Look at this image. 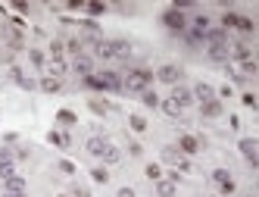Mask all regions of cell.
Listing matches in <instances>:
<instances>
[{"label": "cell", "mask_w": 259, "mask_h": 197, "mask_svg": "<svg viewBox=\"0 0 259 197\" xmlns=\"http://www.w3.org/2000/svg\"><path fill=\"white\" fill-rule=\"evenodd\" d=\"M97 79H100V84H103V91H113V94H116V91H122V79H119L113 69H103Z\"/></svg>", "instance_id": "9"}, {"label": "cell", "mask_w": 259, "mask_h": 197, "mask_svg": "<svg viewBox=\"0 0 259 197\" xmlns=\"http://www.w3.org/2000/svg\"><path fill=\"white\" fill-rule=\"evenodd\" d=\"M19 88H25V91H34V88H38V82H34V79H28V75H22Z\"/></svg>", "instance_id": "46"}, {"label": "cell", "mask_w": 259, "mask_h": 197, "mask_svg": "<svg viewBox=\"0 0 259 197\" xmlns=\"http://www.w3.org/2000/svg\"><path fill=\"white\" fill-rule=\"evenodd\" d=\"M228 59H237V63H247V59H253V50H250L244 41L240 44H228Z\"/></svg>", "instance_id": "13"}, {"label": "cell", "mask_w": 259, "mask_h": 197, "mask_svg": "<svg viewBox=\"0 0 259 197\" xmlns=\"http://www.w3.org/2000/svg\"><path fill=\"white\" fill-rule=\"evenodd\" d=\"M191 94H194V100H200V104H206V100H215V88L209 82H197L194 88H191Z\"/></svg>", "instance_id": "10"}, {"label": "cell", "mask_w": 259, "mask_h": 197, "mask_svg": "<svg viewBox=\"0 0 259 197\" xmlns=\"http://www.w3.org/2000/svg\"><path fill=\"white\" fill-rule=\"evenodd\" d=\"M13 175H16V163H0V178L6 182V178H13Z\"/></svg>", "instance_id": "39"}, {"label": "cell", "mask_w": 259, "mask_h": 197, "mask_svg": "<svg viewBox=\"0 0 259 197\" xmlns=\"http://www.w3.org/2000/svg\"><path fill=\"white\" fill-rule=\"evenodd\" d=\"M6 75H10V82H16V84L22 82V69H19V66H10V72H6Z\"/></svg>", "instance_id": "47"}, {"label": "cell", "mask_w": 259, "mask_h": 197, "mask_svg": "<svg viewBox=\"0 0 259 197\" xmlns=\"http://www.w3.org/2000/svg\"><path fill=\"white\" fill-rule=\"evenodd\" d=\"M162 25H166L169 31H184L187 28V16L181 10H175V6H169V10L162 13Z\"/></svg>", "instance_id": "2"}, {"label": "cell", "mask_w": 259, "mask_h": 197, "mask_svg": "<svg viewBox=\"0 0 259 197\" xmlns=\"http://www.w3.org/2000/svg\"><path fill=\"white\" fill-rule=\"evenodd\" d=\"M209 59L212 63H228V47H209Z\"/></svg>", "instance_id": "26"}, {"label": "cell", "mask_w": 259, "mask_h": 197, "mask_svg": "<svg viewBox=\"0 0 259 197\" xmlns=\"http://www.w3.org/2000/svg\"><path fill=\"white\" fill-rule=\"evenodd\" d=\"M109 147V141L106 138H100V135H91L88 141H84V150L91 153V157H103V150Z\"/></svg>", "instance_id": "11"}, {"label": "cell", "mask_w": 259, "mask_h": 197, "mask_svg": "<svg viewBox=\"0 0 259 197\" xmlns=\"http://www.w3.org/2000/svg\"><path fill=\"white\" fill-rule=\"evenodd\" d=\"M100 41H103L100 25L94 22V19H84V22H81V44H94V47H97Z\"/></svg>", "instance_id": "3"}, {"label": "cell", "mask_w": 259, "mask_h": 197, "mask_svg": "<svg viewBox=\"0 0 259 197\" xmlns=\"http://www.w3.org/2000/svg\"><path fill=\"white\" fill-rule=\"evenodd\" d=\"M47 141L53 144V147H59V150H69V147H72V135H69V132H50Z\"/></svg>", "instance_id": "15"}, {"label": "cell", "mask_w": 259, "mask_h": 197, "mask_svg": "<svg viewBox=\"0 0 259 197\" xmlns=\"http://www.w3.org/2000/svg\"><path fill=\"white\" fill-rule=\"evenodd\" d=\"M237 147H240V153L247 157V163H250V166H253V169H259V144H256V138H240V144H237Z\"/></svg>", "instance_id": "6"}, {"label": "cell", "mask_w": 259, "mask_h": 197, "mask_svg": "<svg viewBox=\"0 0 259 197\" xmlns=\"http://www.w3.org/2000/svg\"><path fill=\"white\" fill-rule=\"evenodd\" d=\"M56 122L63 125V128H69V125H75V122H78V116H75L72 110H59V113H56Z\"/></svg>", "instance_id": "23"}, {"label": "cell", "mask_w": 259, "mask_h": 197, "mask_svg": "<svg viewBox=\"0 0 259 197\" xmlns=\"http://www.w3.org/2000/svg\"><path fill=\"white\" fill-rule=\"evenodd\" d=\"M69 197H91V191H88L84 185H75V188H72V194H69Z\"/></svg>", "instance_id": "48"}, {"label": "cell", "mask_w": 259, "mask_h": 197, "mask_svg": "<svg viewBox=\"0 0 259 197\" xmlns=\"http://www.w3.org/2000/svg\"><path fill=\"white\" fill-rule=\"evenodd\" d=\"M212 182L215 185H225V182H231V172H228V169H215V172H212Z\"/></svg>", "instance_id": "42"}, {"label": "cell", "mask_w": 259, "mask_h": 197, "mask_svg": "<svg viewBox=\"0 0 259 197\" xmlns=\"http://www.w3.org/2000/svg\"><path fill=\"white\" fill-rule=\"evenodd\" d=\"M219 191L225 194V197H228V194H237V185H234V178H231V182H225V185H219Z\"/></svg>", "instance_id": "45"}, {"label": "cell", "mask_w": 259, "mask_h": 197, "mask_svg": "<svg viewBox=\"0 0 259 197\" xmlns=\"http://www.w3.org/2000/svg\"><path fill=\"white\" fill-rule=\"evenodd\" d=\"M247 197H256V194H247Z\"/></svg>", "instance_id": "54"}, {"label": "cell", "mask_w": 259, "mask_h": 197, "mask_svg": "<svg viewBox=\"0 0 259 197\" xmlns=\"http://www.w3.org/2000/svg\"><path fill=\"white\" fill-rule=\"evenodd\" d=\"M56 169H59L63 175H75V163H72V160H59V163H56Z\"/></svg>", "instance_id": "41"}, {"label": "cell", "mask_w": 259, "mask_h": 197, "mask_svg": "<svg viewBox=\"0 0 259 197\" xmlns=\"http://www.w3.org/2000/svg\"><path fill=\"white\" fill-rule=\"evenodd\" d=\"M72 69L78 72L81 79H84V75H94V59L81 54V56H75V59H72Z\"/></svg>", "instance_id": "14"}, {"label": "cell", "mask_w": 259, "mask_h": 197, "mask_svg": "<svg viewBox=\"0 0 259 197\" xmlns=\"http://www.w3.org/2000/svg\"><path fill=\"white\" fill-rule=\"evenodd\" d=\"M128 153H131V157H141V153H144V147H141L137 141H131V144H128Z\"/></svg>", "instance_id": "49"}, {"label": "cell", "mask_w": 259, "mask_h": 197, "mask_svg": "<svg viewBox=\"0 0 259 197\" xmlns=\"http://www.w3.org/2000/svg\"><path fill=\"white\" fill-rule=\"evenodd\" d=\"M144 175L150 178V182H159V178H162V166H159V163H150V166L144 169Z\"/></svg>", "instance_id": "28"}, {"label": "cell", "mask_w": 259, "mask_h": 197, "mask_svg": "<svg viewBox=\"0 0 259 197\" xmlns=\"http://www.w3.org/2000/svg\"><path fill=\"white\" fill-rule=\"evenodd\" d=\"M234 28H240V31H253V19L250 16H244V13H237V25Z\"/></svg>", "instance_id": "37"}, {"label": "cell", "mask_w": 259, "mask_h": 197, "mask_svg": "<svg viewBox=\"0 0 259 197\" xmlns=\"http://www.w3.org/2000/svg\"><path fill=\"white\" fill-rule=\"evenodd\" d=\"M156 194L159 197H175L178 194V182H175V178H159V182H156Z\"/></svg>", "instance_id": "17"}, {"label": "cell", "mask_w": 259, "mask_h": 197, "mask_svg": "<svg viewBox=\"0 0 259 197\" xmlns=\"http://www.w3.org/2000/svg\"><path fill=\"white\" fill-rule=\"evenodd\" d=\"M200 147H203V141L197 138V135H181L178 138V153L181 157H194V153H200Z\"/></svg>", "instance_id": "5"}, {"label": "cell", "mask_w": 259, "mask_h": 197, "mask_svg": "<svg viewBox=\"0 0 259 197\" xmlns=\"http://www.w3.org/2000/svg\"><path fill=\"white\" fill-rule=\"evenodd\" d=\"M63 50H66L63 41H53V44H50V56H53V59H63Z\"/></svg>", "instance_id": "44"}, {"label": "cell", "mask_w": 259, "mask_h": 197, "mask_svg": "<svg viewBox=\"0 0 259 197\" xmlns=\"http://www.w3.org/2000/svg\"><path fill=\"white\" fill-rule=\"evenodd\" d=\"M128 125H131V132H144V128H147V119L141 113H134V116H128Z\"/></svg>", "instance_id": "31"}, {"label": "cell", "mask_w": 259, "mask_h": 197, "mask_svg": "<svg viewBox=\"0 0 259 197\" xmlns=\"http://www.w3.org/2000/svg\"><path fill=\"white\" fill-rule=\"evenodd\" d=\"M88 107H91V113H97V116H109V110H113L106 100H100V97H91Z\"/></svg>", "instance_id": "22"}, {"label": "cell", "mask_w": 259, "mask_h": 197, "mask_svg": "<svg viewBox=\"0 0 259 197\" xmlns=\"http://www.w3.org/2000/svg\"><path fill=\"white\" fill-rule=\"evenodd\" d=\"M156 79L162 82V84H172V88H175V84H181V79H184V69H178V66H159V72H156Z\"/></svg>", "instance_id": "4"}, {"label": "cell", "mask_w": 259, "mask_h": 197, "mask_svg": "<svg viewBox=\"0 0 259 197\" xmlns=\"http://www.w3.org/2000/svg\"><path fill=\"white\" fill-rule=\"evenodd\" d=\"M191 22H194V31H206V28H209V16H203V13L191 16Z\"/></svg>", "instance_id": "29"}, {"label": "cell", "mask_w": 259, "mask_h": 197, "mask_svg": "<svg viewBox=\"0 0 259 197\" xmlns=\"http://www.w3.org/2000/svg\"><path fill=\"white\" fill-rule=\"evenodd\" d=\"M28 59H31L34 69H44V66H47V59H44V54H41V50H28Z\"/></svg>", "instance_id": "32"}, {"label": "cell", "mask_w": 259, "mask_h": 197, "mask_svg": "<svg viewBox=\"0 0 259 197\" xmlns=\"http://www.w3.org/2000/svg\"><path fill=\"white\" fill-rule=\"evenodd\" d=\"M6 41H10L13 50H22V35H19V31H6Z\"/></svg>", "instance_id": "43"}, {"label": "cell", "mask_w": 259, "mask_h": 197, "mask_svg": "<svg viewBox=\"0 0 259 197\" xmlns=\"http://www.w3.org/2000/svg\"><path fill=\"white\" fill-rule=\"evenodd\" d=\"M150 82H153V72L150 69H128L125 79H122V91H128V94H144L147 88H150Z\"/></svg>", "instance_id": "1"}, {"label": "cell", "mask_w": 259, "mask_h": 197, "mask_svg": "<svg viewBox=\"0 0 259 197\" xmlns=\"http://www.w3.org/2000/svg\"><path fill=\"white\" fill-rule=\"evenodd\" d=\"M172 100H175V104L181 107V110H187L194 104V94H191V88H184V84H175V88H172V94H169Z\"/></svg>", "instance_id": "8"}, {"label": "cell", "mask_w": 259, "mask_h": 197, "mask_svg": "<svg viewBox=\"0 0 259 197\" xmlns=\"http://www.w3.org/2000/svg\"><path fill=\"white\" fill-rule=\"evenodd\" d=\"M222 113H225V107H222V100H206V104H200V116L203 119H219Z\"/></svg>", "instance_id": "12"}, {"label": "cell", "mask_w": 259, "mask_h": 197, "mask_svg": "<svg viewBox=\"0 0 259 197\" xmlns=\"http://www.w3.org/2000/svg\"><path fill=\"white\" fill-rule=\"evenodd\" d=\"M203 44H209V47H228V31L225 28H206L203 31Z\"/></svg>", "instance_id": "7"}, {"label": "cell", "mask_w": 259, "mask_h": 197, "mask_svg": "<svg viewBox=\"0 0 259 197\" xmlns=\"http://www.w3.org/2000/svg\"><path fill=\"white\" fill-rule=\"evenodd\" d=\"M63 44H66V50H69V54H72V56H81V38H72V41H63Z\"/></svg>", "instance_id": "36"}, {"label": "cell", "mask_w": 259, "mask_h": 197, "mask_svg": "<svg viewBox=\"0 0 259 197\" xmlns=\"http://www.w3.org/2000/svg\"><path fill=\"white\" fill-rule=\"evenodd\" d=\"M181 35H184V41H187V44H191V47H200V44H203V31L184 28V31H181Z\"/></svg>", "instance_id": "25"}, {"label": "cell", "mask_w": 259, "mask_h": 197, "mask_svg": "<svg viewBox=\"0 0 259 197\" xmlns=\"http://www.w3.org/2000/svg\"><path fill=\"white\" fill-rule=\"evenodd\" d=\"M56 197H69V194H56Z\"/></svg>", "instance_id": "53"}, {"label": "cell", "mask_w": 259, "mask_h": 197, "mask_svg": "<svg viewBox=\"0 0 259 197\" xmlns=\"http://www.w3.org/2000/svg\"><path fill=\"white\" fill-rule=\"evenodd\" d=\"M0 163H13V150L10 147H0Z\"/></svg>", "instance_id": "50"}, {"label": "cell", "mask_w": 259, "mask_h": 197, "mask_svg": "<svg viewBox=\"0 0 259 197\" xmlns=\"http://www.w3.org/2000/svg\"><path fill=\"white\" fill-rule=\"evenodd\" d=\"M44 69H47V75H53V79H63V75H66V69H69V66H66V59H53V56H50V59H47V66H44Z\"/></svg>", "instance_id": "20"}, {"label": "cell", "mask_w": 259, "mask_h": 197, "mask_svg": "<svg viewBox=\"0 0 259 197\" xmlns=\"http://www.w3.org/2000/svg\"><path fill=\"white\" fill-rule=\"evenodd\" d=\"M94 54H97L100 59H113V50H109V41H100V44L94 47Z\"/></svg>", "instance_id": "33"}, {"label": "cell", "mask_w": 259, "mask_h": 197, "mask_svg": "<svg viewBox=\"0 0 259 197\" xmlns=\"http://www.w3.org/2000/svg\"><path fill=\"white\" fill-rule=\"evenodd\" d=\"M159 110H162V113H166L169 119H181V116H184V110H181V107H178V104H175V100H172V97L159 100Z\"/></svg>", "instance_id": "19"}, {"label": "cell", "mask_w": 259, "mask_h": 197, "mask_svg": "<svg viewBox=\"0 0 259 197\" xmlns=\"http://www.w3.org/2000/svg\"><path fill=\"white\" fill-rule=\"evenodd\" d=\"M141 100H144V107H150V110H156V107H159V94H153L150 88L141 94Z\"/></svg>", "instance_id": "27"}, {"label": "cell", "mask_w": 259, "mask_h": 197, "mask_svg": "<svg viewBox=\"0 0 259 197\" xmlns=\"http://www.w3.org/2000/svg\"><path fill=\"white\" fill-rule=\"evenodd\" d=\"M91 178L97 185H106L109 182V169H103V166H97V169H91Z\"/></svg>", "instance_id": "30"}, {"label": "cell", "mask_w": 259, "mask_h": 197, "mask_svg": "<svg viewBox=\"0 0 259 197\" xmlns=\"http://www.w3.org/2000/svg\"><path fill=\"white\" fill-rule=\"evenodd\" d=\"M109 50H113V59H128L131 56V44H128V41H109Z\"/></svg>", "instance_id": "18"}, {"label": "cell", "mask_w": 259, "mask_h": 197, "mask_svg": "<svg viewBox=\"0 0 259 197\" xmlns=\"http://www.w3.org/2000/svg\"><path fill=\"white\" fill-rule=\"evenodd\" d=\"M81 84H84L88 91H103V84H100V79H97V75H84V79H81Z\"/></svg>", "instance_id": "35"}, {"label": "cell", "mask_w": 259, "mask_h": 197, "mask_svg": "<svg viewBox=\"0 0 259 197\" xmlns=\"http://www.w3.org/2000/svg\"><path fill=\"white\" fill-rule=\"evenodd\" d=\"M116 197H134V188H119Z\"/></svg>", "instance_id": "51"}, {"label": "cell", "mask_w": 259, "mask_h": 197, "mask_svg": "<svg viewBox=\"0 0 259 197\" xmlns=\"http://www.w3.org/2000/svg\"><path fill=\"white\" fill-rule=\"evenodd\" d=\"M244 104H247V107H253V110H256V94H244Z\"/></svg>", "instance_id": "52"}, {"label": "cell", "mask_w": 259, "mask_h": 197, "mask_svg": "<svg viewBox=\"0 0 259 197\" xmlns=\"http://www.w3.org/2000/svg\"><path fill=\"white\" fill-rule=\"evenodd\" d=\"M162 160H166V163H175V166H178V160H181L178 147H166V150H162Z\"/></svg>", "instance_id": "40"}, {"label": "cell", "mask_w": 259, "mask_h": 197, "mask_svg": "<svg viewBox=\"0 0 259 197\" xmlns=\"http://www.w3.org/2000/svg\"><path fill=\"white\" fill-rule=\"evenodd\" d=\"M234 25H237V13H225V16H222V28H225V31H231V28H234Z\"/></svg>", "instance_id": "38"}, {"label": "cell", "mask_w": 259, "mask_h": 197, "mask_svg": "<svg viewBox=\"0 0 259 197\" xmlns=\"http://www.w3.org/2000/svg\"><path fill=\"white\" fill-rule=\"evenodd\" d=\"M25 188H28V185H25V178L22 175H13V178H6V182H3V194H25Z\"/></svg>", "instance_id": "16"}, {"label": "cell", "mask_w": 259, "mask_h": 197, "mask_svg": "<svg viewBox=\"0 0 259 197\" xmlns=\"http://www.w3.org/2000/svg\"><path fill=\"white\" fill-rule=\"evenodd\" d=\"M38 88H41V91H47V94H59V91H63V79H53V75H44Z\"/></svg>", "instance_id": "21"}, {"label": "cell", "mask_w": 259, "mask_h": 197, "mask_svg": "<svg viewBox=\"0 0 259 197\" xmlns=\"http://www.w3.org/2000/svg\"><path fill=\"white\" fill-rule=\"evenodd\" d=\"M84 10H88V16H103V13H106V3H97V0H91V3H84Z\"/></svg>", "instance_id": "34"}, {"label": "cell", "mask_w": 259, "mask_h": 197, "mask_svg": "<svg viewBox=\"0 0 259 197\" xmlns=\"http://www.w3.org/2000/svg\"><path fill=\"white\" fill-rule=\"evenodd\" d=\"M103 163H106V166H116L119 160H122V153H119V147H113V144H109L106 150H103V157H100Z\"/></svg>", "instance_id": "24"}]
</instances>
